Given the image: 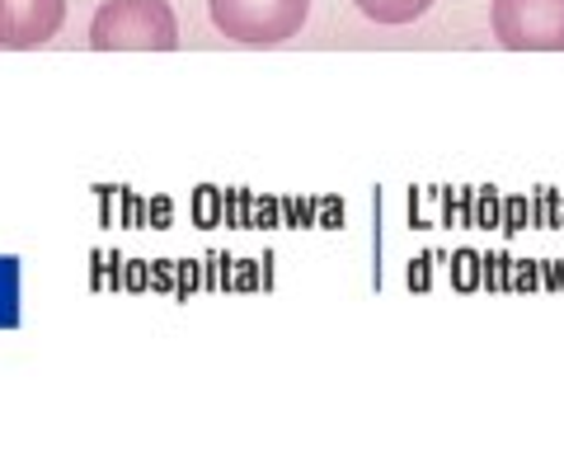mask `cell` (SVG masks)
I'll return each instance as SVG.
<instances>
[{
  "label": "cell",
  "mask_w": 564,
  "mask_h": 475,
  "mask_svg": "<svg viewBox=\"0 0 564 475\" xmlns=\"http://www.w3.org/2000/svg\"><path fill=\"white\" fill-rule=\"evenodd\" d=\"M95 52H174L180 24L165 0H104L90 24Z\"/></svg>",
  "instance_id": "obj_1"
},
{
  "label": "cell",
  "mask_w": 564,
  "mask_h": 475,
  "mask_svg": "<svg viewBox=\"0 0 564 475\" xmlns=\"http://www.w3.org/2000/svg\"><path fill=\"white\" fill-rule=\"evenodd\" d=\"M66 20V0H0V47L29 52L57 39Z\"/></svg>",
  "instance_id": "obj_4"
},
{
  "label": "cell",
  "mask_w": 564,
  "mask_h": 475,
  "mask_svg": "<svg viewBox=\"0 0 564 475\" xmlns=\"http://www.w3.org/2000/svg\"><path fill=\"white\" fill-rule=\"evenodd\" d=\"M207 14L217 33H226L231 43L269 47L288 43L306 29L311 0H207Z\"/></svg>",
  "instance_id": "obj_2"
},
{
  "label": "cell",
  "mask_w": 564,
  "mask_h": 475,
  "mask_svg": "<svg viewBox=\"0 0 564 475\" xmlns=\"http://www.w3.org/2000/svg\"><path fill=\"white\" fill-rule=\"evenodd\" d=\"M489 24L508 52H564V0H494Z\"/></svg>",
  "instance_id": "obj_3"
},
{
  "label": "cell",
  "mask_w": 564,
  "mask_h": 475,
  "mask_svg": "<svg viewBox=\"0 0 564 475\" xmlns=\"http://www.w3.org/2000/svg\"><path fill=\"white\" fill-rule=\"evenodd\" d=\"M372 24H414L419 14L433 10V0H352Z\"/></svg>",
  "instance_id": "obj_5"
}]
</instances>
